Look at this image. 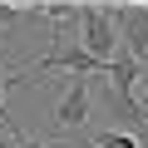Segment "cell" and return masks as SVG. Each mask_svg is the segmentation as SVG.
<instances>
[{
    "label": "cell",
    "mask_w": 148,
    "mask_h": 148,
    "mask_svg": "<svg viewBox=\"0 0 148 148\" xmlns=\"http://www.w3.org/2000/svg\"><path fill=\"white\" fill-rule=\"evenodd\" d=\"M143 74H148V54H143Z\"/></svg>",
    "instance_id": "obj_6"
},
{
    "label": "cell",
    "mask_w": 148,
    "mask_h": 148,
    "mask_svg": "<svg viewBox=\"0 0 148 148\" xmlns=\"http://www.w3.org/2000/svg\"><path fill=\"white\" fill-rule=\"evenodd\" d=\"M79 45L99 64H109L119 54V25H114V10L109 5H79Z\"/></svg>",
    "instance_id": "obj_2"
},
{
    "label": "cell",
    "mask_w": 148,
    "mask_h": 148,
    "mask_svg": "<svg viewBox=\"0 0 148 148\" xmlns=\"http://www.w3.org/2000/svg\"><path fill=\"white\" fill-rule=\"evenodd\" d=\"M5 84H10V74L0 69V123H5L10 133H20V128H15V119H10V109H5Z\"/></svg>",
    "instance_id": "obj_5"
},
{
    "label": "cell",
    "mask_w": 148,
    "mask_h": 148,
    "mask_svg": "<svg viewBox=\"0 0 148 148\" xmlns=\"http://www.w3.org/2000/svg\"><path fill=\"white\" fill-rule=\"evenodd\" d=\"M94 143H99V148H143V143H138V138H133L128 128H104V133H99Z\"/></svg>",
    "instance_id": "obj_4"
},
{
    "label": "cell",
    "mask_w": 148,
    "mask_h": 148,
    "mask_svg": "<svg viewBox=\"0 0 148 148\" xmlns=\"http://www.w3.org/2000/svg\"><path fill=\"white\" fill-rule=\"evenodd\" d=\"M54 69H69V74H104L109 64H99V59H94V54H89L79 40H74V35L49 30V49H45L35 64H25L10 84H35V74H54Z\"/></svg>",
    "instance_id": "obj_1"
},
{
    "label": "cell",
    "mask_w": 148,
    "mask_h": 148,
    "mask_svg": "<svg viewBox=\"0 0 148 148\" xmlns=\"http://www.w3.org/2000/svg\"><path fill=\"white\" fill-rule=\"evenodd\" d=\"M89 99H94V79L89 74H74L69 79V89L59 94V104H54V123L69 133V128H79L84 119H89Z\"/></svg>",
    "instance_id": "obj_3"
}]
</instances>
